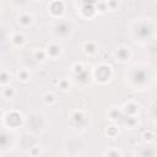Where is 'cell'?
<instances>
[{
  "label": "cell",
  "mask_w": 157,
  "mask_h": 157,
  "mask_svg": "<svg viewBox=\"0 0 157 157\" xmlns=\"http://www.w3.org/2000/svg\"><path fill=\"white\" fill-rule=\"evenodd\" d=\"M72 32V26L70 22H59L56 23V26L54 27V33L58 36V37H67L70 36Z\"/></svg>",
  "instance_id": "1"
},
{
  "label": "cell",
  "mask_w": 157,
  "mask_h": 157,
  "mask_svg": "<svg viewBox=\"0 0 157 157\" xmlns=\"http://www.w3.org/2000/svg\"><path fill=\"white\" fill-rule=\"evenodd\" d=\"M120 156H121L120 152L117 151V150H109L105 155V157H120Z\"/></svg>",
  "instance_id": "2"
}]
</instances>
